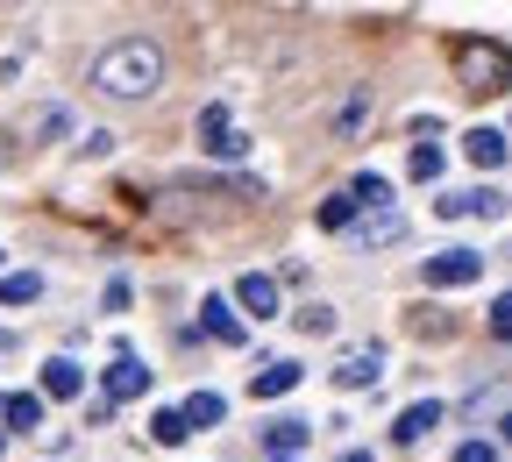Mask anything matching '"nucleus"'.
I'll return each instance as SVG.
<instances>
[{"mask_svg": "<svg viewBox=\"0 0 512 462\" xmlns=\"http://www.w3.org/2000/svg\"><path fill=\"white\" fill-rule=\"evenodd\" d=\"M164 86V43L157 36H121L93 57V93L107 100H150Z\"/></svg>", "mask_w": 512, "mask_h": 462, "instance_id": "1", "label": "nucleus"}, {"mask_svg": "<svg viewBox=\"0 0 512 462\" xmlns=\"http://www.w3.org/2000/svg\"><path fill=\"white\" fill-rule=\"evenodd\" d=\"M456 79H463L470 100L505 93L512 86V43H498V36H456Z\"/></svg>", "mask_w": 512, "mask_h": 462, "instance_id": "2", "label": "nucleus"}, {"mask_svg": "<svg viewBox=\"0 0 512 462\" xmlns=\"http://www.w3.org/2000/svg\"><path fill=\"white\" fill-rule=\"evenodd\" d=\"M420 278H427L434 292H456V285H477V278H484V256H477V249H434V256L420 263Z\"/></svg>", "mask_w": 512, "mask_h": 462, "instance_id": "3", "label": "nucleus"}, {"mask_svg": "<svg viewBox=\"0 0 512 462\" xmlns=\"http://www.w3.org/2000/svg\"><path fill=\"white\" fill-rule=\"evenodd\" d=\"M434 214H441V221H498V214H505V200H498L491 185H470V192H441Z\"/></svg>", "mask_w": 512, "mask_h": 462, "instance_id": "4", "label": "nucleus"}, {"mask_svg": "<svg viewBox=\"0 0 512 462\" xmlns=\"http://www.w3.org/2000/svg\"><path fill=\"white\" fill-rule=\"evenodd\" d=\"M143 391H150V370H143V356L114 349V363H107V377H100V399H107V406H121V399H143Z\"/></svg>", "mask_w": 512, "mask_h": 462, "instance_id": "5", "label": "nucleus"}, {"mask_svg": "<svg viewBox=\"0 0 512 462\" xmlns=\"http://www.w3.org/2000/svg\"><path fill=\"white\" fill-rule=\"evenodd\" d=\"M200 335H214L221 349H242V342H249V327L235 320V299H228V292H207V299H200Z\"/></svg>", "mask_w": 512, "mask_h": 462, "instance_id": "6", "label": "nucleus"}, {"mask_svg": "<svg viewBox=\"0 0 512 462\" xmlns=\"http://www.w3.org/2000/svg\"><path fill=\"white\" fill-rule=\"evenodd\" d=\"M235 306H242L249 320H278L285 292H278V278H271V271H249V278H235Z\"/></svg>", "mask_w": 512, "mask_h": 462, "instance_id": "7", "label": "nucleus"}, {"mask_svg": "<svg viewBox=\"0 0 512 462\" xmlns=\"http://www.w3.org/2000/svg\"><path fill=\"white\" fill-rule=\"evenodd\" d=\"M200 143H207V157H221V164H235L249 143L235 136V121H228V107L214 100V107H200Z\"/></svg>", "mask_w": 512, "mask_h": 462, "instance_id": "8", "label": "nucleus"}, {"mask_svg": "<svg viewBox=\"0 0 512 462\" xmlns=\"http://www.w3.org/2000/svg\"><path fill=\"white\" fill-rule=\"evenodd\" d=\"M441 420H448V406H441V399H413V406L392 420V441H399V448H420V441H427Z\"/></svg>", "mask_w": 512, "mask_h": 462, "instance_id": "9", "label": "nucleus"}, {"mask_svg": "<svg viewBox=\"0 0 512 462\" xmlns=\"http://www.w3.org/2000/svg\"><path fill=\"white\" fill-rule=\"evenodd\" d=\"M377 377H384V349H377V342H363V349H349V356L335 363V384H342V391H370Z\"/></svg>", "mask_w": 512, "mask_h": 462, "instance_id": "10", "label": "nucleus"}, {"mask_svg": "<svg viewBox=\"0 0 512 462\" xmlns=\"http://www.w3.org/2000/svg\"><path fill=\"white\" fill-rule=\"evenodd\" d=\"M349 242L356 249H384V242H406V214L392 207V214H363L356 228H349Z\"/></svg>", "mask_w": 512, "mask_h": 462, "instance_id": "11", "label": "nucleus"}, {"mask_svg": "<svg viewBox=\"0 0 512 462\" xmlns=\"http://www.w3.org/2000/svg\"><path fill=\"white\" fill-rule=\"evenodd\" d=\"M79 391H86V370H79L72 356H50V363H43V399H64V406H72Z\"/></svg>", "mask_w": 512, "mask_h": 462, "instance_id": "12", "label": "nucleus"}, {"mask_svg": "<svg viewBox=\"0 0 512 462\" xmlns=\"http://www.w3.org/2000/svg\"><path fill=\"white\" fill-rule=\"evenodd\" d=\"M299 377H306V370H299L292 356H278V363H264V370L249 377V391H256V399H285V391H299Z\"/></svg>", "mask_w": 512, "mask_h": 462, "instance_id": "13", "label": "nucleus"}, {"mask_svg": "<svg viewBox=\"0 0 512 462\" xmlns=\"http://www.w3.org/2000/svg\"><path fill=\"white\" fill-rule=\"evenodd\" d=\"M349 200L363 214H392V178H384V171H356L349 178Z\"/></svg>", "mask_w": 512, "mask_h": 462, "instance_id": "14", "label": "nucleus"}, {"mask_svg": "<svg viewBox=\"0 0 512 462\" xmlns=\"http://www.w3.org/2000/svg\"><path fill=\"white\" fill-rule=\"evenodd\" d=\"M306 441H313V427H306V420H271V427H264V448H271L278 462H299V448H306Z\"/></svg>", "mask_w": 512, "mask_h": 462, "instance_id": "15", "label": "nucleus"}, {"mask_svg": "<svg viewBox=\"0 0 512 462\" xmlns=\"http://www.w3.org/2000/svg\"><path fill=\"white\" fill-rule=\"evenodd\" d=\"M313 221H320V228H328V235H349V228L363 221V207L349 200V192H328V200H320V207H313Z\"/></svg>", "mask_w": 512, "mask_h": 462, "instance_id": "16", "label": "nucleus"}, {"mask_svg": "<svg viewBox=\"0 0 512 462\" xmlns=\"http://www.w3.org/2000/svg\"><path fill=\"white\" fill-rule=\"evenodd\" d=\"M463 157H470L477 171H498V164H505V136H498V128H470V136H463Z\"/></svg>", "mask_w": 512, "mask_h": 462, "instance_id": "17", "label": "nucleus"}, {"mask_svg": "<svg viewBox=\"0 0 512 462\" xmlns=\"http://www.w3.org/2000/svg\"><path fill=\"white\" fill-rule=\"evenodd\" d=\"M178 413H185V427H192V434H200V427H221V420H228V399H221V391H192Z\"/></svg>", "mask_w": 512, "mask_h": 462, "instance_id": "18", "label": "nucleus"}, {"mask_svg": "<svg viewBox=\"0 0 512 462\" xmlns=\"http://www.w3.org/2000/svg\"><path fill=\"white\" fill-rule=\"evenodd\" d=\"M448 171V150L441 143H413V157H406V178H420V185H434Z\"/></svg>", "mask_w": 512, "mask_h": 462, "instance_id": "19", "label": "nucleus"}, {"mask_svg": "<svg viewBox=\"0 0 512 462\" xmlns=\"http://www.w3.org/2000/svg\"><path fill=\"white\" fill-rule=\"evenodd\" d=\"M150 441H157V448H178V441H192L185 413H178V406H157V413H150Z\"/></svg>", "mask_w": 512, "mask_h": 462, "instance_id": "20", "label": "nucleus"}, {"mask_svg": "<svg viewBox=\"0 0 512 462\" xmlns=\"http://www.w3.org/2000/svg\"><path fill=\"white\" fill-rule=\"evenodd\" d=\"M0 420H8L15 434H36V427H43V399H36V391H15V399H8V413H0Z\"/></svg>", "mask_w": 512, "mask_h": 462, "instance_id": "21", "label": "nucleus"}, {"mask_svg": "<svg viewBox=\"0 0 512 462\" xmlns=\"http://www.w3.org/2000/svg\"><path fill=\"white\" fill-rule=\"evenodd\" d=\"M29 299H43V271H8L0 278V306H29Z\"/></svg>", "mask_w": 512, "mask_h": 462, "instance_id": "22", "label": "nucleus"}, {"mask_svg": "<svg viewBox=\"0 0 512 462\" xmlns=\"http://www.w3.org/2000/svg\"><path fill=\"white\" fill-rule=\"evenodd\" d=\"M363 121H370V93H349V100L335 107V136H356Z\"/></svg>", "mask_w": 512, "mask_h": 462, "instance_id": "23", "label": "nucleus"}, {"mask_svg": "<svg viewBox=\"0 0 512 462\" xmlns=\"http://www.w3.org/2000/svg\"><path fill=\"white\" fill-rule=\"evenodd\" d=\"M484 327H491V342H512V292H498V299H491Z\"/></svg>", "mask_w": 512, "mask_h": 462, "instance_id": "24", "label": "nucleus"}, {"mask_svg": "<svg viewBox=\"0 0 512 462\" xmlns=\"http://www.w3.org/2000/svg\"><path fill=\"white\" fill-rule=\"evenodd\" d=\"M36 136H43V143L72 136V107H43V114H36Z\"/></svg>", "mask_w": 512, "mask_h": 462, "instance_id": "25", "label": "nucleus"}, {"mask_svg": "<svg viewBox=\"0 0 512 462\" xmlns=\"http://www.w3.org/2000/svg\"><path fill=\"white\" fill-rule=\"evenodd\" d=\"M299 327H306V335H335V306H306Z\"/></svg>", "mask_w": 512, "mask_h": 462, "instance_id": "26", "label": "nucleus"}, {"mask_svg": "<svg viewBox=\"0 0 512 462\" xmlns=\"http://www.w3.org/2000/svg\"><path fill=\"white\" fill-rule=\"evenodd\" d=\"M456 462H498V448L477 434V441H463V448H456Z\"/></svg>", "mask_w": 512, "mask_h": 462, "instance_id": "27", "label": "nucleus"}, {"mask_svg": "<svg viewBox=\"0 0 512 462\" xmlns=\"http://www.w3.org/2000/svg\"><path fill=\"white\" fill-rule=\"evenodd\" d=\"M100 299H107V313H121V306H128V278H107V292H100Z\"/></svg>", "mask_w": 512, "mask_h": 462, "instance_id": "28", "label": "nucleus"}, {"mask_svg": "<svg viewBox=\"0 0 512 462\" xmlns=\"http://www.w3.org/2000/svg\"><path fill=\"white\" fill-rule=\"evenodd\" d=\"M8 157H15V150H8V136H0V171H8Z\"/></svg>", "mask_w": 512, "mask_h": 462, "instance_id": "29", "label": "nucleus"}, {"mask_svg": "<svg viewBox=\"0 0 512 462\" xmlns=\"http://www.w3.org/2000/svg\"><path fill=\"white\" fill-rule=\"evenodd\" d=\"M498 434H505V441H512V413H505V427H498Z\"/></svg>", "mask_w": 512, "mask_h": 462, "instance_id": "30", "label": "nucleus"}, {"mask_svg": "<svg viewBox=\"0 0 512 462\" xmlns=\"http://www.w3.org/2000/svg\"><path fill=\"white\" fill-rule=\"evenodd\" d=\"M0 455H8V434H0Z\"/></svg>", "mask_w": 512, "mask_h": 462, "instance_id": "31", "label": "nucleus"}, {"mask_svg": "<svg viewBox=\"0 0 512 462\" xmlns=\"http://www.w3.org/2000/svg\"><path fill=\"white\" fill-rule=\"evenodd\" d=\"M0 263H8V256H0Z\"/></svg>", "mask_w": 512, "mask_h": 462, "instance_id": "32", "label": "nucleus"}]
</instances>
